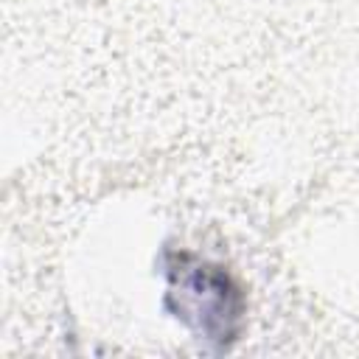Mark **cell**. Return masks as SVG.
Returning a JSON list of instances; mask_svg holds the SVG:
<instances>
[{
  "label": "cell",
  "mask_w": 359,
  "mask_h": 359,
  "mask_svg": "<svg viewBox=\"0 0 359 359\" xmlns=\"http://www.w3.org/2000/svg\"><path fill=\"white\" fill-rule=\"evenodd\" d=\"M168 306L199 339L227 348L238 334L241 294L222 266L180 255L168 269Z\"/></svg>",
  "instance_id": "obj_1"
}]
</instances>
